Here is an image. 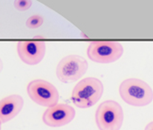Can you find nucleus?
<instances>
[{"label":"nucleus","mask_w":153,"mask_h":130,"mask_svg":"<svg viewBox=\"0 0 153 130\" xmlns=\"http://www.w3.org/2000/svg\"><path fill=\"white\" fill-rule=\"evenodd\" d=\"M44 22V19L42 15H39V14H36V15H32L30 16L27 20H26V26L28 27L30 29H38V27L42 26V24Z\"/></svg>","instance_id":"9d476101"},{"label":"nucleus","mask_w":153,"mask_h":130,"mask_svg":"<svg viewBox=\"0 0 153 130\" xmlns=\"http://www.w3.org/2000/svg\"><path fill=\"white\" fill-rule=\"evenodd\" d=\"M145 130H153V121L150 122H149V124L146 125Z\"/></svg>","instance_id":"f8f14e48"},{"label":"nucleus","mask_w":153,"mask_h":130,"mask_svg":"<svg viewBox=\"0 0 153 130\" xmlns=\"http://www.w3.org/2000/svg\"><path fill=\"white\" fill-rule=\"evenodd\" d=\"M26 92L33 102L42 107L48 108L58 104L59 93L57 89L46 80L35 79L30 81L26 87Z\"/></svg>","instance_id":"423d86ee"},{"label":"nucleus","mask_w":153,"mask_h":130,"mask_svg":"<svg viewBox=\"0 0 153 130\" xmlns=\"http://www.w3.org/2000/svg\"><path fill=\"white\" fill-rule=\"evenodd\" d=\"M24 107V99L19 94H11L0 100V121L8 122L21 112Z\"/></svg>","instance_id":"1a4fd4ad"},{"label":"nucleus","mask_w":153,"mask_h":130,"mask_svg":"<svg viewBox=\"0 0 153 130\" xmlns=\"http://www.w3.org/2000/svg\"><path fill=\"white\" fill-rule=\"evenodd\" d=\"M121 99L132 107H146L153 100L151 87L142 79L128 78L121 82L119 86Z\"/></svg>","instance_id":"f257e3e1"},{"label":"nucleus","mask_w":153,"mask_h":130,"mask_svg":"<svg viewBox=\"0 0 153 130\" xmlns=\"http://www.w3.org/2000/svg\"><path fill=\"white\" fill-rule=\"evenodd\" d=\"M88 63L85 58L78 55H69L63 58L56 66V77L63 83L74 82L88 71Z\"/></svg>","instance_id":"39448f33"},{"label":"nucleus","mask_w":153,"mask_h":130,"mask_svg":"<svg viewBox=\"0 0 153 130\" xmlns=\"http://www.w3.org/2000/svg\"><path fill=\"white\" fill-rule=\"evenodd\" d=\"M124 48L120 43L109 41H96L88 47L86 54L89 59L97 63H112L118 60L123 55Z\"/></svg>","instance_id":"20e7f679"},{"label":"nucleus","mask_w":153,"mask_h":130,"mask_svg":"<svg viewBox=\"0 0 153 130\" xmlns=\"http://www.w3.org/2000/svg\"><path fill=\"white\" fill-rule=\"evenodd\" d=\"M75 110L68 104H56L48 107L42 115L43 122L50 127L66 125L74 119Z\"/></svg>","instance_id":"0eeeda50"},{"label":"nucleus","mask_w":153,"mask_h":130,"mask_svg":"<svg viewBox=\"0 0 153 130\" xmlns=\"http://www.w3.org/2000/svg\"><path fill=\"white\" fill-rule=\"evenodd\" d=\"M1 125H2V122H1V121H0V130H1Z\"/></svg>","instance_id":"4468645a"},{"label":"nucleus","mask_w":153,"mask_h":130,"mask_svg":"<svg viewBox=\"0 0 153 130\" xmlns=\"http://www.w3.org/2000/svg\"><path fill=\"white\" fill-rule=\"evenodd\" d=\"M13 5L17 11H25L30 9V7L32 6V1L31 0H16L13 2Z\"/></svg>","instance_id":"9b49d317"},{"label":"nucleus","mask_w":153,"mask_h":130,"mask_svg":"<svg viewBox=\"0 0 153 130\" xmlns=\"http://www.w3.org/2000/svg\"><path fill=\"white\" fill-rule=\"evenodd\" d=\"M46 44L43 41H22L17 44V54L27 65L39 64L43 59Z\"/></svg>","instance_id":"6e6552de"},{"label":"nucleus","mask_w":153,"mask_h":130,"mask_svg":"<svg viewBox=\"0 0 153 130\" xmlns=\"http://www.w3.org/2000/svg\"><path fill=\"white\" fill-rule=\"evenodd\" d=\"M123 120V108L114 100L102 102L95 113V121L99 130H120Z\"/></svg>","instance_id":"7ed1b4c3"},{"label":"nucleus","mask_w":153,"mask_h":130,"mask_svg":"<svg viewBox=\"0 0 153 130\" xmlns=\"http://www.w3.org/2000/svg\"><path fill=\"white\" fill-rule=\"evenodd\" d=\"M103 93L102 82L96 77L80 80L71 92V101L80 108H88L98 103Z\"/></svg>","instance_id":"f03ea898"},{"label":"nucleus","mask_w":153,"mask_h":130,"mask_svg":"<svg viewBox=\"0 0 153 130\" xmlns=\"http://www.w3.org/2000/svg\"><path fill=\"white\" fill-rule=\"evenodd\" d=\"M2 69H3V62H2V59H0V73H1Z\"/></svg>","instance_id":"ddd939ff"}]
</instances>
